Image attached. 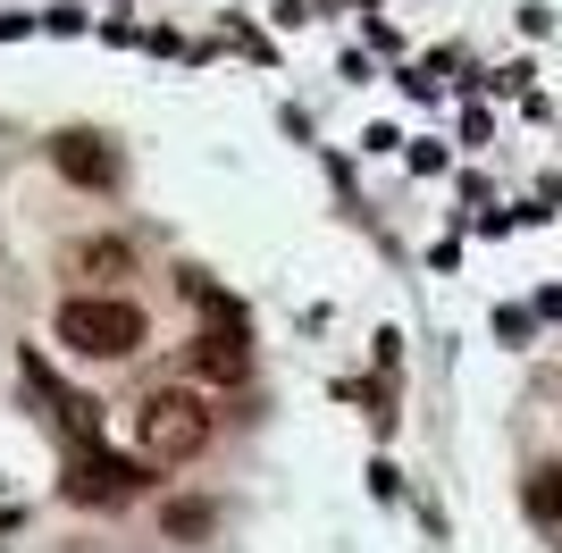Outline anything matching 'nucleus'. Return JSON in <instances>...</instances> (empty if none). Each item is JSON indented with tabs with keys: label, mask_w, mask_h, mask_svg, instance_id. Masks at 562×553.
<instances>
[{
	"label": "nucleus",
	"mask_w": 562,
	"mask_h": 553,
	"mask_svg": "<svg viewBox=\"0 0 562 553\" xmlns=\"http://www.w3.org/2000/svg\"><path fill=\"white\" fill-rule=\"evenodd\" d=\"M202 529H211V511H202V504H177V511H168V537H202Z\"/></svg>",
	"instance_id": "nucleus-8"
},
{
	"label": "nucleus",
	"mask_w": 562,
	"mask_h": 553,
	"mask_svg": "<svg viewBox=\"0 0 562 553\" xmlns=\"http://www.w3.org/2000/svg\"><path fill=\"white\" fill-rule=\"evenodd\" d=\"M186 369L193 377H202V386H244V377H252V345H244V327H202V336H193L186 345Z\"/></svg>",
	"instance_id": "nucleus-3"
},
{
	"label": "nucleus",
	"mask_w": 562,
	"mask_h": 553,
	"mask_svg": "<svg viewBox=\"0 0 562 553\" xmlns=\"http://www.w3.org/2000/svg\"><path fill=\"white\" fill-rule=\"evenodd\" d=\"M135 486H143V470H135V461H110V453H85L68 470V495H76V504H126Z\"/></svg>",
	"instance_id": "nucleus-5"
},
{
	"label": "nucleus",
	"mask_w": 562,
	"mask_h": 553,
	"mask_svg": "<svg viewBox=\"0 0 562 553\" xmlns=\"http://www.w3.org/2000/svg\"><path fill=\"white\" fill-rule=\"evenodd\" d=\"M135 444H143V461H193L202 444H211L202 394H186V386L143 394V403H135Z\"/></svg>",
	"instance_id": "nucleus-2"
},
{
	"label": "nucleus",
	"mask_w": 562,
	"mask_h": 553,
	"mask_svg": "<svg viewBox=\"0 0 562 553\" xmlns=\"http://www.w3.org/2000/svg\"><path fill=\"white\" fill-rule=\"evenodd\" d=\"M50 168H59L68 184H93V193L117 184V151L101 135H59V143H50Z\"/></svg>",
	"instance_id": "nucleus-4"
},
{
	"label": "nucleus",
	"mask_w": 562,
	"mask_h": 553,
	"mask_svg": "<svg viewBox=\"0 0 562 553\" xmlns=\"http://www.w3.org/2000/svg\"><path fill=\"white\" fill-rule=\"evenodd\" d=\"M546 311H554V319H562V285H554V294H546Z\"/></svg>",
	"instance_id": "nucleus-9"
},
{
	"label": "nucleus",
	"mask_w": 562,
	"mask_h": 553,
	"mask_svg": "<svg viewBox=\"0 0 562 553\" xmlns=\"http://www.w3.org/2000/svg\"><path fill=\"white\" fill-rule=\"evenodd\" d=\"M529 511H538V520H562V461L546 470L538 486H529Z\"/></svg>",
	"instance_id": "nucleus-7"
},
{
	"label": "nucleus",
	"mask_w": 562,
	"mask_h": 553,
	"mask_svg": "<svg viewBox=\"0 0 562 553\" xmlns=\"http://www.w3.org/2000/svg\"><path fill=\"white\" fill-rule=\"evenodd\" d=\"M68 269H85V276H126V269H135V252H126V244H76Z\"/></svg>",
	"instance_id": "nucleus-6"
},
{
	"label": "nucleus",
	"mask_w": 562,
	"mask_h": 553,
	"mask_svg": "<svg viewBox=\"0 0 562 553\" xmlns=\"http://www.w3.org/2000/svg\"><path fill=\"white\" fill-rule=\"evenodd\" d=\"M59 345L85 352V361H126V352H143V302H117V294H68L59 302Z\"/></svg>",
	"instance_id": "nucleus-1"
}]
</instances>
